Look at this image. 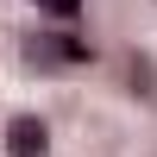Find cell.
<instances>
[{
    "label": "cell",
    "instance_id": "cell-1",
    "mask_svg": "<svg viewBox=\"0 0 157 157\" xmlns=\"http://www.w3.org/2000/svg\"><path fill=\"white\" fill-rule=\"evenodd\" d=\"M13 151H19V157L44 151V120H13Z\"/></svg>",
    "mask_w": 157,
    "mask_h": 157
}]
</instances>
